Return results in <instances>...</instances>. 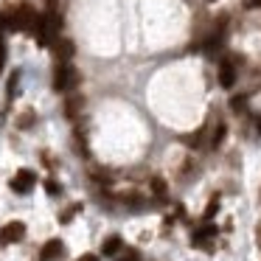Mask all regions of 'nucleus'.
Wrapping results in <instances>:
<instances>
[{
  "label": "nucleus",
  "mask_w": 261,
  "mask_h": 261,
  "mask_svg": "<svg viewBox=\"0 0 261 261\" xmlns=\"http://www.w3.org/2000/svg\"><path fill=\"white\" fill-rule=\"evenodd\" d=\"M261 6V0H247V9H258Z\"/></svg>",
  "instance_id": "f3484780"
},
{
  "label": "nucleus",
  "mask_w": 261,
  "mask_h": 261,
  "mask_svg": "<svg viewBox=\"0 0 261 261\" xmlns=\"http://www.w3.org/2000/svg\"><path fill=\"white\" fill-rule=\"evenodd\" d=\"M34 186H37V174H34V171H29V169L17 171V174H14V180H12V188L17 194H29Z\"/></svg>",
  "instance_id": "7ed1b4c3"
},
{
  "label": "nucleus",
  "mask_w": 261,
  "mask_h": 261,
  "mask_svg": "<svg viewBox=\"0 0 261 261\" xmlns=\"http://www.w3.org/2000/svg\"><path fill=\"white\" fill-rule=\"evenodd\" d=\"M3 62H6V45H3V37H0V70H3Z\"/></svg>",
  "instance_id": "4468645a"
},
{
  "label": "nucleus",
  "mask_w": 261,
  "mask_h": 261,
  "mask_svg": "<svg viewBox=\"0 0 261 261\" xmlns=\"http://www.w3.org/2000/svg\"><path fill=\"white\" fill-rule=\"evenodd\" d=\"M79 261H98V255H93V253H87V255H82Z\"/></svg>",
  "instance_id": "dca6fc26"
},
{
  "label": "nucleus",
  "mask_w": 261,
  "mask_h": 261,
  "mask_svg": "<svg viewBox=\"0 0 261 261\" xmlns=\"http://www.w3.org/2000/svg\"><path fill=\"white\" fill-rule=\"evenodd\" d=\"M118 250H121V236H110L107 242L101 244V253L104 255H115Z\"/></svg>",
  "instance_id": "6e6552de"
},
{
  "label": "nucleus",
  "mask_w": 261,
  "mask_h": 261,
  "mask_svg": "<svg viewBox=\"0 0 261 261\" xmlns=\"http://www.w3.org/2000/svg\"><path fill=\"white\" fill-rule=\"evenodd\" d=\"M76 82H79V70L68 62L59 65L57 76H54V87H57V90H70V87H76Z\"/></svg>",
  "instance_id": "f257e3e1"
},
{
  "label": "nucleus",
  "mask_w": 261,
  "mask_h": 261,
  "mask_svg": "<svg viewBox=\"0 0 261 261\" xmlns=\"http://www.w3.org/2000/svg\"><path fill=\"white\" fill-rule=\"evenodd\" d=\"M45 188H48V194H51V197H57V194H59V186H57L54 180H48V182H45Z\"/></svg>",
  "instance_id": "ddd939ff"
},
{
  "label": "nucleus",
  "mask_w": 261,
  "mask_h": 261,
  "mask_svg": "<svg viewBox=\"0 0 261 261\" xmlns=\"http://www.w3.org/2000/svg\"><path fill=\"white\" fill-rule=\"evenodd\" d=\"M233 82H236V68H233V62H222L219 65V85L233 87Z\"/></svg>",
  "instance_id": "39448f33"
},
{
  "label": "nucleus",
  "mask_w": 261,
  "mask_h": 261,
  "mask_svg": "<svg viewBox=\"0 0 261 261\" xmlns=\"http://www.w3.org/2000/svg\"><path fill=\"white\" fill-rule=\"evenodd\" d=\"M12 29H34L37 25V14H34V9H29V6H17L14 9V14L6 20Z\"/></svg>",
  "instance_id": "f03ea898"
},
{
  "label": "nucleus",
  "mask_w": 261,
  "mask_h": 261,
  "mask_svg": "<svg viewBox=\"0 0 261 261\" xmlns=\"http://www.w3.org/2000/svg\"><path fill=\"white\" fill-rule=\"evenodd\" d=\"M244 104H247V98H244V96H236V98L230 101V107L236 110V113H244Z\"/></svg>",
  "instance_id": "9b49d317"
},
{
  "label": "nucleus",
  "mask_w": 261,
  "mask_h": 261,
  "mask_svg": "<svg viewBox=\"0 0 261 261\" xmlns=\"http://www.w3.org/2000/svg\"><path fill=\"white\" fill-rule=\"evenodd\" d=\"M138 258V253H135V250H129V253H124V255H121V261H135Z\"/></svg>",
  "instance_id": "2eb2a0df"
},
{
  "label": "nucleus",
  "mask_w": 261,
  "mask_h": 261,
  "mask_svg": "<svg viewBox=\"0 0 261 261\" xmlns=\"http://www.w3.org/2000/svg\"><path fill=\"white\" fill-rule=\"evenodd\" d=\"M57 57L62 59V62H68V59L73 57V42H70V40H59L57 42Z\"/></svg>",
  "instance_id": "0eeeda50"
},
{
  "label": "nucleus",
  "mask_w": 261,
  "mask_h": 261,
  "mask_svg": "<svg viewBox=\"0 0 261 261\" xmlns=\"http://www.w3.org/2000/svg\"><path fill=\"white\" fill-rule=\"evenodd\" d=\"M152 188H154V197H158V199H166V194H169V191H166V182L160 180V177H154V180H152Z\"/></svg>",
  "instance_id": "1a4fd4ad"
},
{
  "label": "nucleus",
  "mask_w": 261,
  "mask_h": 261,
  "mask_svg": "<svg viewBox=\"0 0 261 261\" xmlns=\"http://www.w3.org/2000/svg\"><path fill=\"white\" fill-rule=\"evenodd\" d=\"M59 255H62V242H59V239H51V242L42 247L40 258L42 261H54V258H59Z\"/></svg>",
  "instance_id": "423d86ee"
},
{
  "label": "nucleus",
  "mask_w": 261,
  "mask_h": 261,
  "mask_svg": "<svg viewBox=\"0 0 261 261\" xmlns=\"http://www.w3.org/2000/svg\"><path fill=\"white\" fill-rule=\"evenodd\" d=\"M255 236H258V247H261V225H258V233H255Z\"/></svg>",
  "instance_id": "a211bd4d"
},
{
  "label": "nucleus",
  "mask_w": 261,
  "mask_h": 261,
  "mask_svg": "<svg viewBox=\"0 0 261 261\" xmlns=\"http://www.w3.org/2000/svg\"><path fill=\"white\" fill-rule=\"evenodd\" d=\"M216 211H219V199H211V202H208V208H205V219H214V214H216Z\"/></svg>",
  "instance_id": "9d476101"
},
{
  "label": "nucleus",
  "mask_w": 261,
  "mask_h": 261,
  "mask_svg": "<svg viewBox=\"0 0 261 261\" xmlns=\"http://www.w3.org/2000/svg\"><path fill=\"white\" fill-rule=\"evenodd\" d=\"M79 104H82V98H70V101H68V115H70V118L79 113Z\"/></svg>",
  "instance_id": "f8f14e48"
},
{
  "label": "nucleus",
  "mask_w": 261,
  "mask_h": 261,
  "mask_svg": "<svg viewBox=\"0 0 261 261\" xmlns=\"http://www.w3.org/2000/svg\"><path fill=\"white\" fill-rule=\"evenodd\" d=\"M23 236H25V225H23V222H9V225L0 230V242H3V244L23 242Z\"/></svg>",
  "instance_id": "20e7f679"
}]
</instances>
